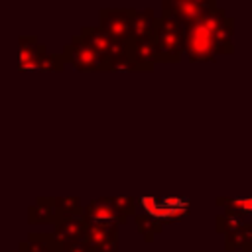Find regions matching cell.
Masks as SVG:
<instances>
[{
	"label": "cell",
	"mask_w": 252,
	"mask_h": 252,
	"mask_svg": "<svg viewBox=\"0 0 252 252\" xmlns=\"http://www.w3.org/2000/svg\"><path fill=\"white\" fill-rule=\"evenodd\" d=\"M226 18L217 4L199 20L183 26V53L193 61H213L217 53V30Z\"/></svg>",
	"instance_id": "6da1fadb"
},
{
	"label": "cell",
	"mask_w": 252,
	"mask_h": 252,
	"mask_svg": "<svg viewBox=\"0 0 252 252\" xmlns=\"http://www.w3.org/2000/svg\"><path fill=\"white\" fill-rule=\"evenodd\" d=\"M150 39L156 49V61L177 63L183 55V26L171 16H156Z\"/></svg>",
	"instance_id": "7a4b0ae2"
},
{
	"label": "cell",
	"mask_w": 252,
	"mask_h": 252,
	"mask_svg": "<svg viewBox=\"0 0 252 252\" xmlns=\"http://www.w3.org/2000/svg\"><path fill=\"white\" fill-rule=\"evenodd\" d=\"M136 207H140L146 217L163 226L167 222H181L189 215L191 201L185 197H140L136 199Z\"/></svg>",
	"instance_id": "3957f363"
},
{
	"label": "cell",
	"mask_w": 252,
	"mask_h": 252,
	"mask_svg": "<svg viewBox=\"0 0 252 252\" xmlns=\"http://www.w3.org/2000/svg\"><path fill=\"white\" fill-rule=\"evenodd\" d=\"M77 37H79L87 47H91V49L104 61V69L108 67V61H110V59H116V57H120V55H126V49H128V43L110 39L98 26H83Z\"/></svg>",
	"instance_id": "277c9868"
},
{
	"label": "cell",
	"mask_w": 252,
	"mask_h": 252,
	"mask_svg": "<svg viewBox=\"0 0 252 252\" xmlns=\"http://www.w3.org/2000/svg\"><path fill=\"white\" fill-rule=\"evenodd\" d=\"M134 8H100L98 10V28L114 41H130V20Z\"/></svg>",
	"instance_id": "5b68a950"
},
{
	"label": "cell",
	"mask_w": 252,
	"mask_h": 252,
	"mask_svg": "<svg viewBox=\"0 0 252 252\" xmlns=\"http://www.w3.org/2000/svg\"><path fill=\"white\" fill-rule=\"evenodd\" d=\"M213 4L215 2H211V0H177V2L167 0L161 4V14L171 16L181 26H187V24L199 20L201 16H205Z\"/></svg>",
	"instance_id": "8992f818"
},
{
	"label": "cell",
	"mask_w": 252,
	"mask_h": 252,
	"mask_svg": "<svg viewBox=\"0 0 252 252\" xmlns=\"http://www.w3.org/2000/svg\"><path fill=\"white\" fill-rule=\"evenodd\" d=\"M61 55L77 71H104V61L91 47H87L77 35L71 39V43L65 45Z\"/></svg>",
	"instance_id": "52a82bcc"
},
{
	"label": "cell",
	"mask_w": 252,
	"mask_h": 252,
	"mask_svg": "<svg viewBox=\"0 0 252 252\" xmlns=\"http://www.w3.org/2000/svg\"><path fill=\"white\" fill-rule=\"evenodd\" d=\"M116 228L112 224H87L83 242L91 252H118Z\"/></svg>",
	"instance_id": "ba28073f"
},
{
	"label": "cell",
	"mask_w": 252,
	"mask_h": 252,
	"mask_svg": "<svg viewBox=\"0 0 252 252\" xmlns=\"http://www.w3.org/2000/svg\"><path fill=\"white\" fill-rule=\"evenodd\" d=\"M87 222L83 220V217H69V219H59L55 222V228L51 232L53 244L59 250H63L65 246L73 244V242H81L83 234H85Z\"/></svg>",
	"instance_id": "9c48e42d"
},
{
	"label": "cell",
	"mask_w": 252,
	"mask_h": 252,
	"mask_svg": "<svg viewBox=\"0 0 252 252\" xmlns=\"http://www.w3.org/2000/svg\"><path fill=\"white\" fill-rule=\"evenodd\" d=\"M83 220L87 224H112V226H118V224H124L126 220L114 211V207L108 203V197H102V199H93L85 211L81 213Z\"/></svg>",
	"instance_id": "30bf717a"
},
{
	"label": "cell",
	"mask_w": 252,
	"mask_h": 252,
	"mask_svg": "<svg viewBox=\"0 0 252 252\" xmlns=\"http://www.w3.org/2000/svg\"><path fill=\"white\" fill-rule=\"evenodd\" d=\"M128 59L134 65V71H152L156 61V49L150 37H142V39H130L128 41V49H126Z\"/></svg>",
	"instance_id": "8fae6325"
},
{
	"label": "cell",
	"mask_w": 252,
	"mask_h": 252,
	"mask_svg": "<svg viewBox=\"0 0 252 252\" xmlns=\"http://www.w3.org/2000/svg\"><path fill=\"white\" fill-rule=\"evenodd\" d=\"M43 49L45 45H41L35 35H22L18 39V71L20 73L35 71L37 59Z\"/></svg>",
	"instance_id": "7c38bea8"
},
{
	"label": "cell",
	"mask_w": 252,
	"mask_h": 252,
	"mask_svg": "<svg viewBox=\"0 0 252 252\" xmlns=\"http://www.w3.org/2000/svg\"><path fill=\"white\" fill-rule=\"evenodd\" d=\"M154 20H156V16H154V10L152 8H142V10H136L134 8L132 20H130V39L150 37Z\"/></svg>",
	"instance_id": "4fadbf2b"
},
{
	"label": "cell",
	"mask_w": 252,
	"mask_h": 252,
	"mask_svg": "<svg viewBox=\"0 0 252 252\" xmlns=\"http://www.w3.org/2000/svg\"><path fill=\"white\" fill-rule=\"evenodd\" d=\"M28 217H30V222L33 224H39V222H57V217H55V211H53V201L51 197L45 199V197H37L35 199V205L30 207L28 211Z\"/></svg>",
	"instance_id": "5bb4252c"
},
{
	"label": "cell",
	"mask_w": 252,
	"mask_h": 252,
	"mask_svg": "<svg viewBox=\"0 0 252 252\" xmlns=\"http://www.w3.org/2000/svg\"><path fill=\"white\" fill-rule=\"evenodd\" d=\"M224 248L226 250H234V248L250 250L252 248V226L244 224V226L224 232Z\"/></svg>",
	"instance_id": "9a60e30c"
},
{
	"label": "cell",
	"mask_w": 252,
	"mask_h": 252,
	"mask_svg": "<svg viewBox=\"0 0 252 252\" xmlns=\"http://www.w3.org/2000/svg\"><path fill=\"white\" fill-rule=\"evenodd\" d=\"M18 250H20V252H57L51 234H45V232L30 234L28 240L20 242Z\"/></svg>",
	"instance_id": "2e32d148"
},
{
	"label": "cell",
	"mask_w": 252,
	"mask_h": 252,
	"mask_svg": "<svg viewBox=\"0 0 252 252\" xmlns=\"http://www.w3.org/2000/svg\"><path fill=\"white\" fill-rule=\"evenodd\" d=\"M53 201V211L57 220L59 219H69V217H81V201L79 197H51Z\"/></svg>",
	"instance_id": "e0dca14e"
},
{
	"label": "cell",
	"mask_w": 252,
	"mask_h": 252,
	"mask_svg": "<svg viewBox=\"0 0 252 252\" xmlns=\"http://www.w3.org/2000/svg\"><path fill=\"white\" fill-rule=\"evenodd\" d=\"M217 205L222 207V211L232 213V215H240V217H250L252 213V199L250 197H242V199H226V197H219Z\"/></svg>",
	"instance_id": "ac0fdd59"
},
{
	"label": "cell",
	"mask_w": 252,
	"mask_h": 252,
	"mask_svg": "<svg viewBox=\"0 0 252 252\" xmlns=\"http://www.w3.org/2000/svg\"><path fill=\"white\" fill-rule=\"evenodd\" d=\"M132 217H134V220H136V224H138V230H140V234L144 236L146 242H152V240L161 232V224H158L156 220H152V219L146 217L144 213H134Z\"/></svg>",
	"instance_id": "d6986e66"
},
{
	"label": "cell",
	"mask_w": 252,
	"mask_h": 252,
	"mask_svg": "<svg viewBox=\"0 0 252 252\" xmlns=\"http://www.w3.org/2000/svg\"><path fill=\"white\" fill-rule=\"evenodd\" d=\"M63 67H65V59L61 53H49L47 49H43L37 59L35 71H63Z\"/></svg>",
	"instance_id": "ffe728a7"
},
{
	"label": "cell",
	"mask_w": 252,
	"mask_h": 252,
	"mask_svg": "<svg viewBox=\"0 0 252 252\" xmlns=\"http://www.w3.org/2000/svg\"><path fill=\"white\" fill-rule=\"evenodd\" d=\"M108 203L114 207V211L124 220L136 213V199L134 197H108Z\"/></svg>",
	"instance_id": "44dd1931"
},
{
	"label": "cell",
	"mask_w": 252,
	"mask_h": 252,
	"mask_svg": "<svg viewBox=\"0 0 252 252\" xmlns=\"http://www.w3.org/2000/svg\"><path fill=\"white\" fill-rule=\"evenodd\" d=\"M106 69H112V71H134V65L128 59V55H120L116 59H110Z\"/></svg>",
	"instance_id": "7402d4cb"
},
{
	"label": "cell",
	"mask_w": 252,
	"mask_h": 252,
	"mask_svg": "<svg viewBox=\"0 0 252 252\" xmlns=\"http://www.w3.org/2000/svg\"><path fill=\"white\" fill-rule=\"evenodd\" d=\"M59 252H91V250H89V246L81 240V242H73V244L65 246V248H63V250H59Z\"/></svg>",
	"instance_id": "603a6c76"
},
{
	"label": "cell",
	"mask_w": 252,
	"mask_h": 252,
	"mask_svg": "<svg viewBox=\"0 0 252 252\" xmlns=\"http://www.w3.org/2000/svg\"><path fill=\"white\" fill-rule=\"evenodd\" d=\"M195 252H205V250H195Z\"/></svg>",
	"instance_id": "cb8c5ba5"
},
{
	"label": "cell",
	"mask_w": 252,
	"mask_h": 252,
	"mask_svg": "<svg viewBox=\"0 0 252 252\" xmlns=\"http://www.w3.org/2000/svg\"><path fill=\"white\" fill-rule=\"evenodd\" d=\"M14 252H20V250H14Z\"/></svg>",
	"instance_id": "d4e9b609"
}]
</instances>
